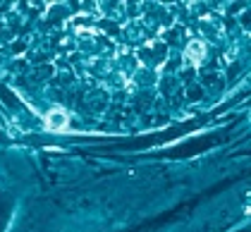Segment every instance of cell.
Instances as JSON below:
<instances>
[{
    "label": "cell",
    "instance_id": "6da1fadb",
    "mask_svg": "<svg viewBox=\"0 0 251 232\" xmlns=\"http://www.w3.org/2000/svg\"><path fill=\"white\" fill-rule=\"evenodd\" d=\"M46 129H50V132H65L67 129V113L62 108H53L46 115Z\"/></svg>",
    "mask_w": 251,
    "mask_h": 232
},
{
    "label": "cell",
    "instance_id": "7a4b0ae2",
    "mask_svg": "<svg viewBox=\"0 0 251 232\" xmlns=\"http://www.w3.org/2000/svg\"><path fill=\"white\" fill-rule=\"evenodd\" d=\"M203 58H206V46H203L201 41H192V43L187 46V51H184V60H187L189 65H199Z\"/></svg>",
    "mask_w": 251,
    "mask_h": 232
}]
</instances>
